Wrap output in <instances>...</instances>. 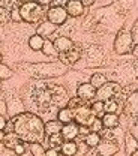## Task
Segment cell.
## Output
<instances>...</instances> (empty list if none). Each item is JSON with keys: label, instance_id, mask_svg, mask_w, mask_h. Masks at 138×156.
<instances>
[{"label": "cell", "instance_id": "cell-1", "mask_svg": "<svg viewBox=\"0 0 138 156\" xmlns=\"http://www.w3.org/2000/svg\"><path fill=\"white\" fill-rule=\"evenodd\" d=\"M12 132L20 138L23 143H42L45 138L44 122L42 119L32 113H21L11 120Z\"/></svg>", "mask_w": 138, "mask_h": 156}, {"label": "cell", "instance_id": "cell-2", "mask_svg": "<svg viewBox=\"0 0 138 156\" xmlns=\"http://www.w3.org/2000/svg\"><path fill=\"white\" fill-rule=\"evenodd\" d=\"M18 9H20L21 20L26 23H30V24H38L44 17V9L36 2H26Z\"/></svg>", "mask_w": 138, "mask_h": 156}, {"label": "cell", "instance_id": "cell-3", "mask_svg": "<svg viewBox=\"0 0 138 156\" xmlns=\"http://www.w3.org/2000/svg\"><path fill=\"white\" fill-rule=\"evenodd\" d=\"M122 95V86L114 83V81H107L102 87L96 90V98L98 101H116Z\"/></svg>", "mask_w": 138, "mask_h": 156}, {"label": "cell", "instance_id": "cell-4", "mask_svg": "<svg viewBox=\"0 0 138 156\" xmlns=\"http://www.w3.org/2000/svg\"><path fill=\"white\" fill-rule=\"evenodd\" d=\"M72 120L78 125V126H84V128H90L92 123L96 120L95 114L92 113L90 107L87 104L81 105L78 108L72 110Z\"/></svg>", "mask_w": 138, "mask_h": 156}, {"label": "cell", "instance_id": "cell-5", "mask_svg": "<svg viewBox=\"0 0 138 156\" xmlns=\"http://www.w3.org/2000/svg\"><path fill=\"white\" fill-rule=\"evenodd\" d=\"M134 47V42H132V38L128 32L122 30L119 32L117 38H116V42H114V50L117 54H126L132 50Z\"/></svg>", "mask_w": 138, "mask_h": 156}, {"label": "cell", "instance_id": "cell-6", "mask_svg": "<svg viewBox=\"0 0 138 156\" xmlns=\"http://www.w3.org/2000/svg\"><path fill=\"white\" fill-rule=\"evenodd\" d=\"M68 20V14L65 11L63 6H59V5H53L48 11H47V21H50L51 24L54 26H62L65 21Z\"/></svg>", "mask_w": 138, "mask_h": 156}, {"label": "cell", "instance_id": "cell-7", "mask_svg": "<svg viewBox=\"0 0 138 156\" xmlns=\"http://www.w3.org/2000/svg\"><path fill=\"white\" fill-rule=\"evenodd\" d=\"M81 58V48L80 47H72L71 50H68L66 53H60L59 54V60L65 65V66H72L75 65Z\"/></svg>", "mask_w": 138, "mask_h": 156}, {"label": "cell", "instance_id": "cell-8", "mask_svg": "<svg viewBox=\"0 0 138 156\" xmlns=\"http://www.w3.org/2000/svg\"><path fill=\"white\" fill-rule=\"evenodd\" d=\"M77 96L83 101V102H90L96 98V89L90 84V83H83L80 84L78 89H77Z\"/></svg>", "mask_w": 138, "mask_h": 156}, {"label": "cell", "instance_id": "cell-9", "mask_svg": "<svg viewBox=\"0 0 138 156\" xmlns=\"http://www.w3.org/2000/svg\"><path fill=\"white\" fill-rule=\"evenodd\" d=\"M96 147H98L99 156H113L119 152V146L114 141H110V140H101Z\"/></svg>", "mask_w": 138, "mask_h": 156}, {"label": "cell", "instance_id": "cell-10", "mask_svg": "<svg viewBox=\"0 0 138 156\" xmlns=\"http://www.w3.org/2000/svg\"><path fill=\"white\" fill-rule=\"evenodd\" d=\"M80 132V126L75 122H71V123H66L62 126V131H60V135L63 136V140L66 141H74Z\"/></svg>", "mask_w": 138, "mask_h": 156}, {"label": "cell", "instance_id": "cell-11", "mask_svg": "<svg viewBox=\"0 0 138 156\" xmlns=\"http://www.w3.org/2000/svg\"><path fill=\"white\" fill-rule=\"evenodd\" d=\"M53 47H54V51L56 53H66L68 50H71L74 47V41L68 36H59V38L54 39L53 42Z\"/></svg>", "mask_w": 138, "mask_h": 156}, {"label": "cell", "instance_id": "cell-12", "mask_svg": "<svg viewBox=\"0 0 138 156\" xmlns=\"http://www.w3.org/2000/svg\"><path fill=\"white\" fill-rule=\"evenodd\" d=\"M65 11H66L68 17L69 15L71 17H81L84 14V6H83V3L80 0H71V2L66 3Z\"/></svg>", "mask_w": 138, "mask_h": 156}, {"label": "cell", "instance_id": "cell-13", "mask_svg": "<svg viewBox=\"0 0 138 156\" xmlns=\"http://www.w3.org/2000/svg\"><path fill=\"white\" fill-rule=\"evenodd\" d=\"M56 29H57V26L51 24L50 21H42V23H39L36 26V35H39L41 38H44V39L50 38L56 32Z\"/></svg>", "mask_w": 138, "mask_h": 156}, {"label": "cell", "instance_id": "cell-14", "mask_svg": "<svg viewBox=\"0 0 138 156\" xmlns=\"http://www.w3.org/2000/svg\"><path fill=\"white\" fill-rule=\"evenodd\" d=\"M137 101H138V95H137V90H135V93H132L131 96L128 98L126 104H125L126 114H129L132 119H135V122H137Z\"/></svg>", "mask_w": 138, "mask_h": 156}, {"label": "cell", "instance_id": "cell-15", "mask_svg": "<svg viewBox=\"0 0 138 156\" xmlns=\"http://www.w3.org/2000/svg\"><path fill=\"white\" fill-rule=\"evenodd\" d=\"M20 143H23V141H21L14 132H8V134H5V138H3V141H2V146H3L5 149L14 150Z\"/></svg>", "mask_w": 138, "mask_h": 156}, {"label": "cell", "instance_id": "cell-16", "mask_svg": "<svg viewBox=\"0 0 138 156\" xmlns=\"http://www.w3.org/2000/svg\"><path fill=\"white\" fill-rule=\"evenodd\" d=\"M101 122H102V126H104V128L114 129V128H117V126H119L120 119H119L117 114H110V113H105L104 116L101 117Z\"/></svg>", "mask_w": 138, "mask_h": 156}, {"label": "cell", "instance_id": "cell-17", "mask_svg": "<svg viewBox=\"0 0 138 156\" xmlns=\"http://www.w3.org/2000/svg\"><path fill=\"white\" fill-rule=\"evenodd\" d=\"M62 123L59 120H48L47 123H44V131L45 135H53V134H59L62 131Z\"/></svg>", "mask_w": 138, "mask_h": 156}, {"label": "cell", "instance_id": "cell-18", "mask_svg": "<svg viewBox=\"0 0 138 156\" xmlns=\"http://www.w3.org/2000/svg\"><path fill=\"white\" fill-rule=\"evenodd\" d=\"M60 150H62L63 156H74L77 153L78 147H77V143H75V141H65V143L62 144Z\"/></svg>", "mask_w": 138, "mask_h": 156}, {"label": "cell", "instance_id": "cell-19", "mask_svg": "<svg viewBox=\"0 0 138 156\" xmlns=\"http://www.w3.org/2000/svg\"><path fill=\"white\" fill-rule=\"evenodd\" d=\"M57 120H59L62 125H66V123H71L74 122L72 120V110L71 108H60L59 114H57Z\"/></svg>", "mask_w": 138, "mask_h": 156}, {"label": "cell", "instance_id": "cell-20", "mask_svg": "<svg viewBox=\"0 0 138 156\" xmlns=\"http://www.w3.org/2000/svg\"><path fill=\"white\" fill-rule=\"evenodd\" d=\"M44 42H45V39L41 38L39 35H33V36H30L29 38V47L33 50V51H41L42 50V47H44Z\"/></svg>", "mask_w": 138, "mask_h": 156}, {"label": "cell", "instance_id": "cell-21", "mask_svg": "<svg viewBox=\"0 0 138 156\" xmlns=\"http://www.w3.org/2000/svg\"><path fill=\"white\" fill-rule=\"evenodd\" d=\"M48 144H50V149H54V150H59L63 144V136L59 134H53V135H48Z\"/></svg>", "mask_w": 138, "mask_h": 156}, {"label": "cell", "instance_id": "cell-22", "mask_svg": "<svg viewBox=\"0 0 138 156\" xmlns=\"http://www.w3.org/2000/svg\"><path fill=\"white\" fill-rule=\"evenodd\" d=\"M96 90H98L99 87H102L105 83H107V77L104 75V74H101V72H96V74H93L92 78H90V81H89Z\"/></svg>", "mask_w": 138, "mask_h": 156}, {"label": "cell", "instance_id": "cell-23", "mask_svg": "<svg viewBox=\"0 0 138 156\" xmlns=\"http://www.w3.org/2000/svg\"><path fill=\"white\" fill-rule=\"evenodd\" d=\"M101 140H102V138H101V135H99L98 132H89L87 135L84 136V141H86V144H87L89 147H96Z\"/></svg>", "mask_w": 138, "mask_h": 156}, {"label": "cell", "instance_id": "cell-24", "mask_svg": "<svg viewBox=\"0 0 138 156\" xmlns=\"http://www.w3.org/2000/svg\"><path fill=\"white\" fill-rule=\"evenodd\" d=\"M90 110H92V113L95 114L96 119H99V117H102L105 114V113H104V102H102V101H95V102L90 105Z\"/></svg>", "mask_w": 138, "mask_h": 156}, {"label": "cell", "instance_id": "cell-25", "mask_svg": "<svg viewBox=\"0 0 138 156\" xmlns=\"http://www.w3.org/2000/svg\"><path fill=\"white\" fill-rule=\"evenodd\" d=\"M117 110H119L117 101H105V102H104V113L117 114Z\"/></svg>", "mask_w": 138, "mask_h": 156}, {"label": "cell", "instance_id": "cell-26", "mask_svg": "<svg viewBox=\"0 0 138 156\" xmlns=\"http://www.w3.org/2000/svg\"><path fill=\"white\" fill-rule=\"evenodd\" d=\"M30 153L33 156H44L45 155V149L41 143H32L30 144Z\"/></svg>", "mask_w": 138, "mask_h": 156}, {"label": "cell", "instance_id": "cell-27", "mask_svg": "<svg viewBox=\"0 0 138 156\" xmlns=\"http://www.w3.org/2000/svg\"><path fill=\"white\" fill-rule=\"evenodd\" d=\"M11 77H12V69H11L9 66L0 63V81H3V80H9Z\"/></svg>", "mask_w": 138, "mask_h": 156}, {"label": "cell", "instance_id": "cell-28", "mask_svg": "<svg viewBox=\"0 0 138 156\" xmlns=\"http://www.w3.org/2000/svg\"><path fill=\"white\" fill-rule=\"evenodd\" d=\"M41 51H42L45 56H51V54L56 53V51H54V47H53V42H48V41L44 42V47H42Z\"/></svg>", "mask_w": 138, "mask_h": 156}, {"label": "cell", "instance_id": "cell-29", "mask_svg": "<svg viewBox=\"0 0 138 156\" xmlns=\"http://www.w3.org/2000/svg\"><path fill=\"white\" fill-rule=\"evenodd\" d=\"M86 102H83L78 96L72 98V99H69V102H68V108H71V110H75V108H78L81 105H84Z\"/></svg>", "mask_w": 138, "mask_h": 156}, {"label": "cell", "instance_id": "cell-30", "mask_svg": "<svg viewBox=\"0 0 138 156\" xmlns=\"http://www.w3.org/2000/svg\"><path fill=\"white\" fill-rule=\"evenodd\" d=\"M8 20H9V12L3 6H0V29L8 23Z\"/></svg>", "mask_w": 138, "mask_h": 156}, {"label": "cell", "instance_id": "cell-31", "mask_svg": "<svg viewBox=\"0 0 138 156\" xmlns=\"http://www.w3.org/2000/svg\"><path fill=\"white\" fill-rule=\"evenodd\" d=\"M9 18L12 20V21H15V23L23 21V20H21V15H20V9H18V8H14V9L9 12Z\"/></svg>", "mask_w": 138, "mask_h": 156}, {"label": "cell", "instance_id": "cell-32", "mask_svg": "<svg viewBox=\"0 0 138 156\" xmlns=\"http://www.w3.org/2000/svg\"><path fill=\"white\" fill-rule=\"evenodd\" d=\"M102 122H101V119H96L93 123H92V126H90V129H92V132H101L102 131Z\"/></svg>", "mask_w": 138, "mask_h": 156}, {"label": "cell", "instance_id": "cell-33", "mask_svg": "<svg viewBox=\"0 0 138 156\" xmlns=\"http://www.w3.org/2000/svg\"><path fill=\"white\" fill-rule=\"evenodd\" d=\"M0 156H18L14 150H9V149H5L0 143Z\"/></svg>", "mask_w": 138, "mask_h": 156}, {"label": "cell", "instance_id": "cell-34", "mask_svg": "<svg viewBox=\"0 0 138 156\" xmlns=\"http://www.w3.org/2000/svg\"><path fill=\"white\" fill-rule=\"evenodd\" d=\"M131 38H132V42H134V45H137V41H138V24L135 23V26L132 27V30H131Z\"/></svg>", "mask_w": 138, "mask_h": 156}, {"label": "cell", "instance_id": "cell-35", "mask_svg": "<svg viewBox=\"0 0 138 156\" xmlns=\"http://www.w3.org/2000/svg\"><path fill=\"white\" fill-rule=\"evenodd\" d=\"M14 152L17 153L18 156H23L24 155V152H26V146H24V143H20L15 149H14Z\"/></svg>", "mask_w": 138, "mask_h": 156}, {"label": "cell", "instance_id": "cell-36", "mask_svg": "<svg viewBox=\"0 0 138 156\" xmlns=\"http://www.w3.org/2000/svg\"><path fill=\"white\" fill-rule=\"evenodd\" d=\"M6 123H8L6 117L3 116V114H0V131H5V128H6Z\"/></svg>", "mask_w": 138, "mask_h": 156}, {"label": "cell", "instance_id": "cell-37", "mask_svg": "<svg viewBox=\"0 0 138 156\" xmlns=\"http://www.w3.org/2000/svg\"><path fill=\"white\" fill-rule=\"evenodd\" d=\"M44 156H59V152H57V150H54V149H47Z\"/></svg>", "mask_w": 138, "mask_h": 156}, {"label": "cell", "instance_id": "cell-38", "mask_svg": "<svg viewBox=\"0 0 138 156\" xmlns=\"http://www.w3.org/2000/svg\"><path fill=\"white\" fill-rule=\"evenodd\" d=\"M81 3H83V6H92L95 2H93V0H84V2H81Z\"/></svg>", "mask_w": 138, "mask_h": 156}, {"label": "cell", "instance_id": "cell-39", "mask_svg": "<svg viewBox=\"0 0 138 156\" xmlns=\"http://www.w3.org/2000/svg\"><path fill=\"white\" fill-rule=\"evenodd\" d=\"M3 138H5V132H3V131H0V143L3 141Z\"/></svg>", "mask_w": 138, "mask_h": 156}, {"label": "cell", "instance_id": "cell-40", "mask_svg": "<svg viewBox=\"0 0 138 156\" xmlns=\"http://www.w3.org/2000/svg\"><path fill=\"white\" fill-rule=\"evenodd\" d=\"M131 156H138V150H137V149H135V150L131 153Z\"/></svg>", "mask_w": 138, "mask_h": 156}, {"label": "cell", "instance_id": "cell-41", "mask_svg": "<svg viewBox=\"0 0 138 156\" xmlns=\"http://www.w3.org/2000/svg\"><path fill=\"white\" fill-rule=\"evenodd\" d=\"M2 60H3V57H2V54H0V63H2Z\"/></svg>", "mask_w": 138, "mask_h": 156}, {"label": "cell", "instance_id": "cell-42", "mask_svg": "<svg viewBox=\"0 0 138 156\" xmlns=\"http://www.w3.org/2000/svg\"><path fill=\"white\" fill-rule=\"evenodd\" d=\"M0 90H2V81H0Z\"/></svg>", "mask_w": 138, "mask_h": 156}, {"label": "cell", "instance_id": "cell-43", "mask_svg": "<svg viewBox=\"0 0 138 156\" xmlns=\"http://www.w3.org/2000/svg\"><path fill=\"white\" fill-rule=\"evenodd\" d=\"M0 45H2V42H0Z\"/></svg>", "mask_w": 138, "mask_h": 156}]
</instances>
